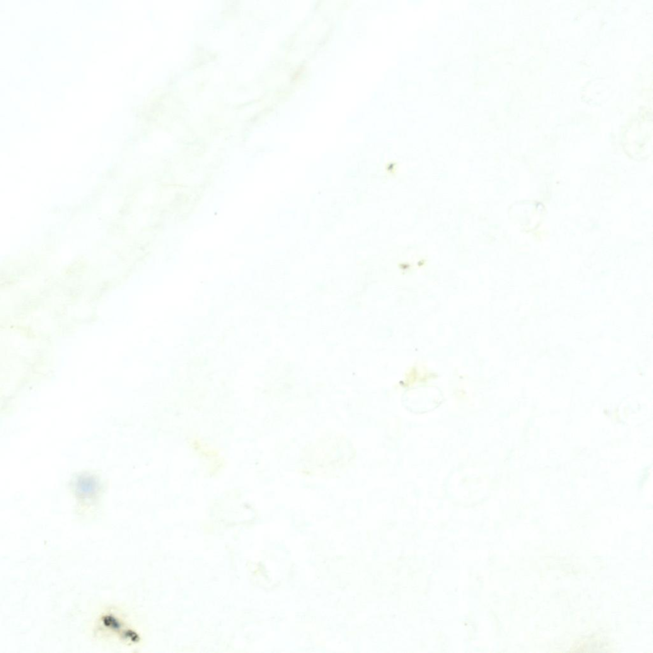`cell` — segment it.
Returning a JSON list of instances; mask_svg holds the SVG:
<instances>
[{"label":"cell","instance_id":"cell-1","mask_svg":"<svg viewBox=\"0 0 653 653\" xmlns=\"http://www.w3.org/2000/svg\"><path fill=\"white\" fill-rule=\"evenodd\" d=\"M77 485L78 493L83 497H89L95 493L96 483L91 476H82Z\"/></svg>","mask_w":653,"mask_h":653}]
</instances>
